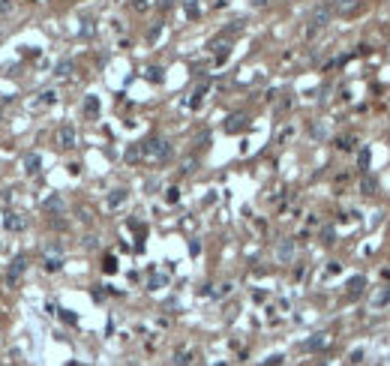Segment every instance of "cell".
<instances>
[{"mask_svg": "<svg viewBox=\"0 0 390 366\" xmlns=\"http://www.w3.org/2000/svg\"><path fill=\"white\" fill-rule=\"evenodd\" d=\"M168 156H171V144L159 135H153L141 144V159H147V162H165Z\"/></svg>", "mask_w": 390, "mask_h": 366, "instance_id": "cell-1", "label": "cell"}, {"mask_svg": "<svg viewBox=\"0 0 390 366\" xmlns=\"http://www.w3.org/2000/svg\"><path fill=\"white\" fill-rule=\"evenodd\" d=\"M330 15H333V3H330V0H324V3H318V6L312 9V15H309V21H306V36L312 39L315 33H321V30L327 27V21H330Z\"/></svg>", "mask_w": 390, "mask_h": 366, "instance_id": "cell-2", "label": "cell"}, {"mask_svg": "<svg viewBox=\"0 0 390 366\" xmlns=\"http://www.w3.org/2000/svg\"><path fill=\"white\" fill-rule=\"evenodd\" d=\"M42 264H45V270L48 273H54L57 267H60V261H63V243L60 240H51V243H42Z\"/></svg>", "mask_w": 390, "mask_h": 366, "instance_id": "cell-3", "label": "cell"}, {"mask_svg": "<svg viewBox=\"0 0 390 366\" xmlns=\"http://www.w3.org/2000/svg\"><path fill=\"white\" fill-rule=\"evenodd\" d=\"M27 225H30V219H27L24 213H12V210L3 213V228H6V231L21 234V231H27Z\"/></svg>", "mask_w": 390, "mask_h": 366, "instance_id": "cell-4", "label": "cell"}, {"mask_svg": "<svg viewBox=\"0 0 390 366\" xmlns=\"http://www.w3.org/2000/svg\"><path fill=\"white\" fill-rule=\"evenodd\" d=\"M294 252H297V246H294L291 237H285V240L276 243V261H279V264H291V261H294Z\"/></svg>", "mask_w": 390, "mask_h": 366, "instance_id": "cell-5", "label": "cell"}, {"mask_svg": "<svg viewBox=\"0 0 390 366\" xmlns=\"http://www.w3.org/2000/svg\"><path fill=\"white\" fill-rule=\"evenodd\" d=\"M249 126V117L243 114V111H237V114H228L225 117V132L228 135H237V132H243Z\"/></svg>", "mask_w": 390, "mask_h": 366, "instance_id": "cell-6", "label": "cell"}, {"mask_svg": "<svg viewBox=\"0 0 390 366\" xmlns=\"http://www.w3.org/2000/svg\"><path fill=\"white\" fill-rule=\"evenodd\" d=\"M75 141H78L75 126H72V123H63V126L57 129V144H60L63 150H72V147H75Z\"/></svg>", "mask_w": 390, "mask_h": 366, "instance_id": "cell-7", "label": "cell"}, {"mask_svg": "<svg viewBox=\"0 0 390 366\" xmlns=\"http://www.w3.org/2000/svg\"><path fill=\"white\" fill-rule=\"evenodd\" d=\"M24 270H27V258H24V255H15V258L9 261V270H6V279H9V285H15V282L24 276Z\"/></svg>", "mask_w": 390, "mask_h": 366, "instance_id": "cell-8", "label": "cell"}, {"mask_svg": "<svg viewBox=\"0 0 390 366\" xmlns=\"http://www.w3.org/2000/svg\"><path fill=\"white\" fill-rule=\"evenodd\" d=\"M21 168H24V174H27V177H36V174L42 171V156H39V153H33V150H30V153H24Z\"/></svg>", "mask_w": 390, "mask_h": 366, "instance_id": "cell-9", "label": "cell"}, {"mask_svg": "<svg viewBox=\"0 0 390 366\" xmlns=\"http://www.w3.org/2000/svg\"><path fill=\"white\" fill-rule=\"evenodd\" d=\"M54 102H57V90H54V87H48V90H42V93H39L30 105H33V108H48V105H54Z\"/></svg>", "mask_w": 390, "mask_h": 366, "instance_id": "cell-10", "label": "cell"}, {"mask_svg": "<svg viewBox=\"0 0 390 366\" xmlns=\"http://www.w3.org/2000/svg\"><path fill=\"white\" fill-rule=\"evenodd\" d=\"M126 198H129V192L120 186V189H111L108 192V198H105V204H108V210H117L120 204H126Z\"/></svg>", "mask_w": 390, "mask_h": 366, "instance_id": "cell-11", "label": "cell"}, {"mask_svg": "<svg viewBox=\"0 0 390 366\" xmlns=\"http://www.w3.org/2000/svg\"><path fill=\"white\" fill-rule=\"evenodd\" d=\"M174 366H195V351L192 348H177L174 351Z\"/></svg>", "mask_w": 390, "mask_h": 366, "instance_id": "cell-12", "label": "cell"}, {"mask_svg": "<svg viewBox=\"0 0 390 366\" xmlns=\"http://www.w3.org/2000/svg\"><path fill=\"white\" fill-rule=\"evenodd\" d=\"M81 111H84V117L96 120V117H99V99H96V96H84V102H81Z\"/></svg>", "mask_w": 390, "mask_h": 366, "instance_id": "cell-13", "label": "cell"}, {"mask_svg": "<svg viewBox=\"0 0 390 366\" xmlns=\"http://www.w3.org/2000/svg\"><path fill=\"white\" fill-rule=\"evenodd\" d=\"M327 342H330V339H327V333H315V336H312V339H306L300 348H303V351H321Z\"/></svg>", "mask_w": 390, "mask_h": 366, "instance_id": "cell-14", "label": "cell"}, {"mask_svg": "<svg viewBox=\"0 0 390 366\" xmlns=\"http://www.w3.org/2000/svg\"><path fill=\"white\" fill-rule=\"evenodd\" d=\"M42 210H45V213H57V210H63V198H60V195H48V198L42 201Z\"/></svg>", "mask_w": 390, "mask_h": 366, "instance_id": "cell-15", "label": "cell"}, {"mask_svg": "<svg viewBox=\"0 0 390 366\" xmlns=\"http://www.w3.org/2000/svg\"><path fill=\"white\" fill-rule=\"evenodd\" d=\"M72 69H75V63H72V60H60V63L54 66V78H69V75H72Z\"/></svg>", "mask_w": 390, "mask_h": 366, "instance_id": "cell-16", "label": "cell"}, {"mask_svg": "<svg viewBox=\"0 0 390 366\" xmlns=\"http://www.w3.org/2000/svg\"><path fill=\"white\" fill-rule=\"evenodd\" d=\"M204 96H207V81L195 87V93H192V99H189V108H201V102H204Z\"/></svg>", "mask_w": 390, "mask_h": 366, "instance_id": "cell-17", "label": "cell"}, {"mask_svg": "<svg viewBox=\"0 0 390 366\" xmlns=\"http://www.w3.org/2000/svg\"><path fill=\"white\" fill-rule=\"evenodd\" d=\"M360 189H363V195H375V189H378V180H375L372 174H366V171H363V180H360Z\"/></svg>", "mask_w": 390, "mask_h": 366, "instance_id": "cell-18", "label": "cell"}, {"mask_svg": "<svg viewBox=\"0 0 390 366\" xmlns=\"http://www.w3.org/2000/svg\"><path fill=\"white\" fill-rule=\"evenodd\" d=\"M369 162H372V150H369V147H360V153H357V168H360V171H366V168H369Z\"/></svg>", "mask_w": 390, "mask_h": 366, "instance_id": "cell-19", "label": "cell"}, {"mask_svg": "<svg viewBox=\"0 0 390 366\" xmlns=\"http://www.w3.org/2000/svg\"><path fill=\"white\" fill-rule=\"evenodd\" d=\"M363 285H366V276H360V273H357V276H351V279H348V285H345V288H348L351 294H360V291H363Z\"/></svg>", "mask_w": 390, "mask_h": 366, "instance_id": "cell-20", "label": "cell"}, {"mask_svg": "<svg viewBox=\"0 0 390 366\" xmlns=\"http://www.w3.org/2000/svg\"><path fill=\"white\" fill-rule=\"evenodd\" d=\"M162 285H168V276H165V273H153V276H150V282H147V288H150V291H156V288H162Z\"/></svg>", "mask_w": 390, "mask_h": 366, "instance_id": "cell-21", "label": "cell"}, {"mask_svg": "<svg viewBox=\"0 0 390 366\" xmlns=\"http://www.w3.org/2000/svg\"><path fill=\"white\" fill-rule=\"evenodd\" d=\"M144 78L153 81V84H159V81H162V69H159V66H150V69H144Z\"/></svg>", "mask_w": 390, "mask_h": 366, "instance_id": "cell-22", "label": "cell"}, {"mask_svg": "<svg viewBox=\"0 0 390 366\" xmlns=\"http://www.w3.org/2000/svg\"><path fill=\"white\" fill-rule=\"evenodd\" d=\"M102 270H105V273H117V258H114V255H105Z\"/></svg>", "mask_w": 390, "mask_h": 366, "instance_id": "cell-23", "label": "cell"}, {"mask_svg": "<svg viewBox=\"0 0 390 366\" xmlns=\"http://www.w3.org/2000/svg\"><path fill=\"white\" fill-rule=\"evenodd\" d=\"M336 147H339V150H351V147H354V138H351V135H342V138H336Z\"/></svg>", "mask_w": 390, "mask_h": 366, "instance_id": "cell-24", "label": "cell"}, {"mask_svg": "<svg viewBox=\"0 0 390 366\" xmlns=\"http://www.w3.org/2000/svg\"><path fill=\"white\" fill-rule=\"evenodd\" d=\"M138 159H141V144H135V147L126 150V162H138Z\"/></svg>", "mask_w": 390, "mask_h": 366, "instance_id": "cell-25", "label": "cell"}, {"mask_svg": "<svg viewBox=\"0 0 390 366\" xmlns=\"http://www.w3.org/2000/svg\"><path fill=\"white\" fill-rule=\"evenodd\" d=\"M12 15V0H0V21H6Z\"/></svg>", "mask_w": 390, "mask_h": 366, "instance_id": "cell-26", "label": "cell"}, {"mask_svg": "<svg viewBox=\"0 0 390 366\" xmlns=\"http://www.w3.org/2000/svg\"><path fill=\"white\" fill-rule=\"evenodd\" d=\"M93 33H96V27H93V21H90V18H87V21H81V36H87V39H90Z\"/></svg>", "mask_w": 390, "mask_h": 366, "instance_id": "cell-27", "label": "cell"}, {"mask_svg": "<svg viewBox=\"0 0 390 366\" xmlns=\"http://www.w3.org/2000/svg\"><path fill=\"white\" fill-rule=\"evenodd\" d=\"M333 237H336V228H330V225H327V228L321 231V243H333Z\"/></svg>", "mask_w": 390, "mask_h": 366, "instance_id": "cell-28", "label": "cell"}, {"mask_svg": "<svg viewBox=\"0 0 390 366\" xmlns=\"http://www.w3.org/2000/svg\"><path fill=\"white\" fill-rule=\"evenodd\" d=\"M384 303H390V291H387V288L375 294V306H384Z\"/></svg>", "mask_w": 390, "mask_h": 366, "instance_id": "cell-29", "label": "cell"}, {"mask_svg": "<svg viewBox=\"0 0 390 366\" xmlns=\"http://www.w3.org/2000/svg\"><path fill=\"white\" fill-rule=\"evenodd\" d=\"M186 15H189V18H198V15H201V9H198L195 3H186Z\"/></svg>", "mask_w": 390, "mask_h": 366, "instance_id": "cell-30", "label": "cell"}, {"mask_svg": "<svg viewBox=\"0 0 390 366\" xmlns=\"http://www.w3.org/2000/svg\"><path fill=\"white\" fill-rule=\"evenodd\" d=\"M159 33H162V24H156V27H150V30H147V39L153 42V39H159Z\"/></svg>", "mask_w": 390, "mask_h": 366, "instance_id": "cell-31", "label": "cell"}, {"mask_svg": "<svg viewBox=\"0 0 390 366\" xmlns=\"http://www.w3.org/2000/svg\"><path fill=\"white\" fill-rule=\"evenodd\" d=\"M165 198H168V204H174V201H177V198H180V189H177V186H171V189H168V195H165Z\"/></svg>", "mask_w": 390, "mask_h": 366, "instance_id": "cell-32", "label": "cell"}, {"mask_svg": "<svg viewBox=\"0 0 390 366\" xmlns=\"http://www.w3.org/2000/svg\"><path fill=\"white\" fill-rule=\"evenodd\" d=\"M147 6H150V3H147V0H132V9H135V12H144V9H147Z\"/></svg>", "mask_w": 390, "mask_h": 366, "instance_id": "cell-33", "label": "cell"}, {"mask_svg": "<svg viewBox=\"0 0 390 366\" xmlns=\"http://www.w3.org/2000/svg\"><path fill=\"white\" fill-rule=\"evenodd\" d=\"M189 171H195V159H186V162H183V174H189Z\"/></svg>", "mask_w": 390, "mask_h": 366, "instance_id": "cell-34", "label": "cell"}, {"mask_svg": "<svg viewBox=\"0 0 390 366\" xmlns=\"http://www.w3.org/2000/svg\"><path fill=\"white\" fill-rule=\"evenodd\" d=\"M339 270H342V264H339V261H330V264H327V273H339Z\"/></svg>", "mask_w": 390, "mask_h": 366, "instance_id": "cell-35", "label": "cell"}, {"mask_svg": "<svg viewBox=\"0 0 390 366\" xmlns=\"http://www.w3.org/2000/svg\"><path fill=\"white\" fill-rule=\"evenodd\" d=\"M84 246H87V249H96V237H84Z\"/></svg>", "mask_w": 390, "mask_h": 366, "instance_id": "cell-36", "label": "cell"}, {"mask_svg": "<svg viewBox=\"0 0 390 366\" xmlns=\"http://www.w3.org/2000/svg\"><path fill=\"white\" fill-rule=\"evenodd\" d=\"M60 315H63V318H66L69 324H75V315H72V312H66V309H60Z\"/></svg>", "mask_w": 390, "mask_h": 366, "instance_id": "cell-37", "label": "cell"}, {"mask_svg": "<svg viewBox=\"0 0 390 366\" xmlns=\"http://www.w3.org/2000/svg\"><path fill=\"white\" fill-rule=\"evenodd\" d=\"M249 3H252V6H255V9H261V6H267V3H270V0H249Z\"/></svg>", "mask_w": 390, "mask_h": 366, "instance_id": "cell-38", "label": "cell"}, {"mask_svg": "<svg viewBox=\"0 0 390 366\" xmlns=\"http://www.w3.org/2000/svg\"><path fill=\"white\" fill-rule=\"evenodd\" d=\"M156 3H159V9H168V6H171L174 0H156Z\"/></svg>", "mask_w": 390, "mask_h": 366, "instance_id": "cell-39", "label": "cell"}, {"mask_svg": "<svg viewBox=\"0 0 390 366\" xmlns=\"http://www.w3.org/2000/svg\"><path fill=\"white\" fill-rule=\"evenodd\" d=\"M0 123H3V105H0Z\"/></svg>", "mask_w": 390, "mask_h": 366, "instance_id": "cell-40", "label": "cell"}]
</instances>
